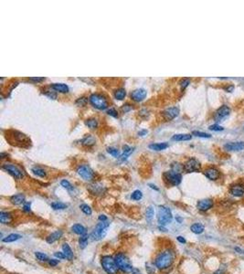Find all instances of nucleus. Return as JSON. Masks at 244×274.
Here are the masks:
<instances>
[{"label":"nucleus","mask_w":244,"mask_h":274,"mask_svg":"<svg viewBox=\"0 0 244 274\" xmlns=\"http://www.w3.org/2000/svg\"><path fill=\"white\" fill-rule=\"evenodd\" d=\"M176 254L173 249H166L157 255L155 260V267L159 270H166L170 268L175 261Z\"/></svg>","instance_id":"1"},{"label":"nucleus","mask_w":244,"mask_h":274,"mask_svg":"<svg viewBox=\"0 0 244 274\" xmlns=\"http://www.w3.org/2000/svg\"><path fill=\"white\" fill-rule=\"evenodd\" d=\"M9 142L10 144H12L14 145H17V146H20V147H27L29 146L30 144V139L28 137L20 133V132H17V131H11L9 132Z\"/></svg>","instance_id":"2"},{"label":"nucleus","mask_w":244,"mask_h":274,"mask_svg":"<svg viewBox=\"0 0 244 274\" xmlns=\"http://www.w3.org/2000/svg\"><path fill=\"white\" fill-rule=\"evenodd\" d=\"M115 261H116V264H117L119 270H121L123 272H125V273H130L133 271L134 270V267L132 265V263L130 261V260L128 259L125 254L123 253H117L115 256Z\"/></svg>","instance_id":"3"},{"label":"nucleus","mask_w":244,"mask_h":274,"mask_svg":"<svg viewBox=\"0 0 244 274\" xmlns=\"http://www.w3.org/2000/svg\"><path fill=\"white\" fill-rule=\"evenodd\" d=\"M102 266L104 271L107 274H117L119 271V268L116 264L115 259L111 256H103L102 258Z\"/></svg>","instance_id":"4"},{"label":"nucleus","mask_w":244,"mask_h":274,"mask_svg":"<svg viewBox=\"0 0 244 274\" xmlns=\"http://www.w3.org/2000/svg\"><path fill=\"white\" fill-rule=\"evenodd\" d=\"M110 227V223L107 221H101L100 223L96 225V227L94 228L93 231L92 232V238L94 240H101L102 239L106 234L108 232V228Z\"/></svg>","instance_id":"5"},{"label":"nucleus","mask_w":244,"mask_h":274,"mask_svg":"<svg viewBox=\"0 0 244 274\" xmlns=\"http://www.w3.org/2000/svg\"><path fill=\"white\" fill-rule=\"evenodd\" d=\"M173 216L171 213V210L165 206H160L158 207L157 212V220L158 223L161 224L162 226L167 225L172 222Z\"/></svg>","instance_id":"6"},{"label":"nucleus","mask_w":244,"mask_h":274,"mask_svg":"<svg viewBox=\"0 0 244 274\" xmlns=\"http://www.w3.org/2000/svg\"><path fill=\"white\" fill-rule=\"evenodd\" d=\"M92 106L98 110H105L108 108V101L103 95L99 93H92L89 98Z\"/></svg>","instance_id":"7"},{"label":"nucleus","mask_w":244,"mask_h":274,"mask_svg":"<svg viewBox=\"0 0 244 274\" xmlns=\"http://www.w3.org/2000/svg\"><path fill=\"white\" fill-rule=\"evenodd\" d=\"M164 180L166 184L176 186H178L182 181V175L181 173L174 171V170H170L167 171L164 174Z\"/></svg>","instance_id":"8"},{"label":"nucleus","mask_w":244,"mask_h":274,"mask_svg":"<svg viewBox=\"0 0 244 274\" xmlns=\"http://www.w3.org/2000/svg\"><path fill=\"white\" fill-rule=\"evenodd\" d=\"M77 173L85 181H92L94 178V172L88 165H80L77 169Z\"/></svg>","instance_id":"9"},{"label":"nucleus","mask_w":244,"mask_h":274,"mask_svg":"<svg viewBox=\"0 0 244 274\" xmlns=\"http://www.w3.org/2000/svg\"><path fill=\"white\" fill-rule=\"evenodd\" d=\"M183 169L187 173H194V172H199L201 169L200 163L196 159V158H189V159L184 164Z\"/></svg>","instance_id":"10"},{"label":"nucleus","mask_w":244,"mask_h":274,"mask_svg":"<svg viewBox=\"0 0 244 274\" xmlns=\"http://www.w3.org/2000/svg\"><path fill=\"white\" fill-rule=\"evenodd\" d=\"M2 168L5 169L7 172H8L12 176H14L17 179H22L24 177V173L23 171L19 169V168L12 164L6 163L2 165Z\"/></svg>","instance_id":"11"},{"label":"nucleus","mask_w":244,"mask_h":274,"mask_svg":"<svg viewBox=\"0 0 244 274\" xmlns=\"http://www.w3.org/2000/svg\"><path fill=\"white\" fill-rule=\"evenodd\" d=\"M230 113V108L228 106V105H222L220 106L215 112V119L218 121H220L222 119L226 118L227 116H229Z\"/></svg>","instance_id":"12"},{"label":"nucleus","mask_w":244,"mask_h":274,"mask_svg":"<svg viewBox=\"0 0 244 274\" xmlns=\"http://www.w3.org/2000/svg\"><path fill=\"white\" fill-rule=\"evenodd\" d=\"M214 205V201L210 198H206V199H202L199 200L197 204V207L200 211H208L210 208H212Z\"/></svg>","instance_id":"13"},{"label":"nucleus","mask_w":244,"mask_h":274,"mask_svg":"<svg viewBox=\"0 0 244 274\" xmlns=\"http://www.w3.org/2000/svg\"><path fill=\"white\" fill-rule=\"evenodd\" d=\"M204 175L207 178H208L209 180L215 181L218 180L220 176V172L219 169H217L216 167H208L204 171Z\"/></svg>","instance_id":"14"},{"label":"nucleus","mask_w":244,"mask_h":274,"mask_svg":"<svg viewBox=\"0 0 244 274\" xmlns=\"http://www.w3.org/2000/svg\"><path fill=\"white\" fill-rule=\"evenodd\" d=\"M224 149L227 151L234 152L244 150V142H230L224 144Z\"/></svg>","instance_id":"15"},{"label":"nucleus","mask_w":244,"mask_h":274,"mask_svg":"<svg viewBox=\"0 0 244 274\" xmlns=\"http://www.w3.org/2000/svg\"><path fill=\"white\" fill-rule=\"evenodd\" d=\"M179 113V109L177 107H170L167 108L163 112V116L166 121H170L176 118Z\"/></svg>","instance_id":"16"},{"label":"nucleus","mask_w":244,"mask_h":274,"mask_svg":"<svg viewBox=\"0 0 244 274\" xmlns=\"http://www.w3.org/2000/svg\"><path fill=\"white\" fill-rule=\"evenodd\" d=\"M229 192L232 196L240 197L244 196V185L242 184H235L230 186Z\"/></svg>","instance_id":"17"},{"label":"nucleus","mask_w":244,"mask_h":274,"mask_svg":"<svg viewBox=\"0 0 244 274\" xmlns=\"http://www.w3.org/2000/svg\"><path fill=\"white\" fill-rule=\"evenodd\" d=\"M146 97V91L145 89H137L132 91L131 98L135 101H141Z\"/></svg>","instance_id":"18"},{"label":"nucleus","mask_w":244,"mask_h":274,"mask_svg":"<svg viewBox=\"0 0 244 274\" xmlns=\"http://www.w3.org/2000/svg\"><path fill=\"white\" fill-rule=\"evenodd\" d=\"M62 235H63V232L61 230H57V231H55V232H53L50 235H49L46 238V241L49 244H52V243H54V242H56L57 240H59L62 237Z\"/></svg>","instance_id":"19"},{"label":"nucleus","mask_w":244,"mask_h":274,"mask_svg":"<svg viewBox=\"0 0 244 274\" xmlns=\"http://www.w3.org/2000/svg\"><path fill=\"white\" fill-rule=\"evenodd\" d=\"M51 88L55 91H59L61 93H65L69 91V87L65 83H53L51 84Z\"/></svg>","instance_id":"20"},{"label":"nucleus","mask_w":244,"mask_h":274,"mask_svg":"<svg viewBox=\"0 0 244 274\" xmlns=\"http://www.w3.org/2000/svg\"><path fill=\"white\" fill-rule=\"evenodd\" d=\"M10 201H11L12 204L18 206L25 203V196L22 194H17V195H14L10 197Z\"/></svg>","instance_id":"21"},{"label":"nucleus","mask_w":244,"mask_h":274,"mask_svg":"<svg viewBox=\"0 0 244 274\" xmlns=\"http://www.w3.org/2000/svg\"><path fill=\"white\" fill-rule=\"evenodd\" d=\"M123 154L119 157V160L120 161H125L127 158H128V156L133 153V151H134V148L133 147H130V146H128V145H124L123 147Z\"/></svg>","instance_id":"22"},{"label":"nucleus","mask_w":244,"mask_h":274,"mask_svg":"<svg viewBox=\"0 0 244 274\" xmlns=\"http://www.w3.org/2000/svg\"><path fill=\"white\" fill-rule=\"evenodd\" d=\"M71 230L73 231L74 233H76L77 235L83 236V235L86 234V228H84L82 225H81V224H74L71 227Z\"/></svg>","instance_id":"23"},{"label":"nucleus","mask_w":244,"mask_h":274,"mask_svg":"<svg viewBox=\"0 0 244 274\" xmlns=\"http://www.w3.org/2000/svg\"><path fill=\"white\" fill-rule=\"evenodd\" d=\"M192 135L188 133H178L172 136V140L174 141H188L191 140Z\"/></svg>","instance_id":"24"},{"label":"nucleus","mask_w":244,"mask_h":274,"mask_svg":"<svg viewBox=\"0 0 244 274\" xmlns=\"http://www.w3.org/2000/svg\"><path fill=\"white\" fill-rule=\"evenodd\" d=\"M12 221V216L7 212H0V222L2 224H10Z\"/></svg>","instance_id":"25"},{"label":"nucleus","mask_w":244,"mask_h":274,"mask_svg":"<svg viewBox=\"0 0 244 274\" xmlns=\"http://www.w3.org/2000/svg\"><path fill=\"white\" fill-rule=\"evenodd\" d=\"M62 250H63V253L65 254L66 258L69 260H73V252L70 249V247L69 246L68 243H64L62 245Z\"/></svg>","instance_id":"26"},{"label":"nucleus","mask_w":244,"mask_h":274,"mask_svg":"<svg viewBox=\"0 0 244 274\" xmlns=\"http://www.w3.org/2000/svg\"><path fill=\"white\" fill-rule=\"evenodd\" d=\"M168 147L167 143H156V144H149V148L155 151H161L165 150Z\"/></svg>","instance_id":"27"},{"label":"nucleus","mask_w":244,"mask_h":274,"mask_svg":"<svg viewBox=\"0 0 244 274\" xmlns=\"http://www.w3.org/2000/svg\"><path fill=\"white\" fill-rule=\"evenodd\" d=\"M90 191L93 194V195H102L104 192V188L102 186L99 185V184H94L92 186H91L90 187Z\"/></svg>","instance_id":"28"},{"label":"nucleus","mask_w":244,"mask_h":274,"mask_svg":"<svg viewBox=\"0 0 244 274\" xmlns=\"http://www.w3.org/2000/svg\"><path fill=\"white\" fill-rule=\"evenodd\" d=\"M22 237H21V235H19V234L12 233V234H9L8 236H7L6 238H2V241L5 242V243H10V242H14V241L20 239Z\"/></svg>","instance_id":"29"},{"label":"nucleus","mask_w":244,"mask_h":274,"mask_svg":"<svg viewBox=\"0 0 244 274\" xmlns=\"http://www.w3.org/2000/svg\"><path fill=\"white\" fill-rule=\"evenodd\" d=\"M190 229H191V231H192L193 233H195V234H201V233H203L205 228H204V226L202 224L195 223V224H193L191 227H190Z\"/></svg>","instance_id":"30"},{"label":"nucleus","mask_w":244,"mask_h":274,"mask_svg":"<svg viewBox=\"0 0 244 274\" xmlns=\"http://www.w3.org/2000/svg\"><path fill=\"white\" fill-rule=\"evenodd\" d=\"M81 144L85 146H92L95 144V138L93 136L88 134L87 136H85L84 138L81 140Z\"/></svg>","instance_id":"31"},{"label":"nucleus","mask_w":244,"mask_h":274,"mask_svg":"<svg viewBox=\"0 0 244 274\" xmlns=\"http://www.w3.org/2000/svg\"><path fill=\"white\" fill-rule=\"evenodd\" d=\"M155 217V209H154V207L152 206H149L147 208H146V211H145V217H146V220L148 222H151L153 220Z\"/></svg>","instance_id":"32"},{"label":"nucleus","mask_w":244,"mask_h":274,"mask_svg":"<svg viewBox=\"0 0 244 274\" xmlns=\"http://www.w3.org/2000/svg\"><path fill=\"white\" fill-rule=\"evenodd\" d=\"M125 95H126V91H125V90L123 88H120V89L116 90L114 91V97H115L116 100L122 101V100L124 99Z\"/></svg>","instance_id":"33"},{"label":"nucleus","mask_w":244,"mask_h":274,"mask_svg":"<svg viewBox=\"0 0 244 274\" xmlns=\"http://www.w3.org/2000/svg\"><path fill=\"white\" fill-rule=\"evenodd\" d=\"M85 125L88 126L90 129H96L98 126V122L95 118H90L85 121Z\"/></svg>","instance_id":"34"},{"label":"nucleus","mask_w":244,"mask_h":274,"mask_svg":"<svg viewBox=\"0 0 244 274\" xmlns=\"http://www.w3.org/2000/svg\"><path fill=\"white\" fill-rule=\"evenodd\" d=\"M32 172L36 175H38V176H39V177H45L46 176V172H45V170L44 169H42V168H40V167H38V166H34V167H32Z\"/></svg>","instance_id":"35"},{"label":"nucleus","mask_w":244,"mask_h":274,"mask_svg":"<svg viewBox=\"0 0 244 274\" xmlns=\"http://www.w3.org/2000/svg\"><path fill=\"white\" fill-rule=\"evenodd\" d=\"M79 245H80V248L81 249H85L88 245V236L86 235H83L79 239Z\"/></svg>","instance_id":"36"},{"label":"nucleus","mask_w":244,"mask_h":274,"mask_svg":"<svg viewBox=\"0 0 244 274\" xmlns=\"http://www.w3.org/2000/svg\"><path fill=\"white\" fill-rule=\"evenodd\" d=\"M51 207L55 210H62V209H65L67 208V205L64 204V203H61V202H53L51 203Z\"/></svg>","instance_id":"37"},{"label":"nucleus","mask_w":244,"mask_h":274,"mask_svg":"<svg viewBox=\"0 0 244 274\" xmlns=\"http://www.w3.org/2000/svg\"><path fill=\"white\" fill-rule=\"evenodd\" d=\"M107 152H108L110 154H112L113 157H115V158H119V157L121 156L120 151H119L117 148H115V147H108V148H107Z\"/></svg>","instance_id":"38"},{"label":"nucleus","mask_w":244,"mask_h":274,"mask_svg":"<svg viewBox=\"0 0 244 274\" xmlns=\"http://www.w3.org/2000/svg\"><path fill=\"white\" fill-rule=\"evenodd\" d=\"M80 207H81V211H82L84 214H85V215H87V216H91V215H92V208H91L90 206H88V205H86V204H82V205L80 206Z\"/></svg>","instance_id":"39"},{"label":"nucleus","mask_w":244,"mask_h":274,"mask_svg":"<svg viewBox=\"0 0 244 274\" xmlns=\"http://www.w3.org/2000/svg\"><path fill=\"white\" fill-rule=\"evenodd\" d=\"M143 197V193L140 191V190H134L132 195H131V198L133 200H136V201H138V200H141Z\"/></svg>","instance_id":"40"},{"label":"nucleus","mask_w":244,"mask_h":274,"mask_svg":"<svg viewBox=\"0 0 244 274\" xmlns=\"http://www.w3.org/2000/svg\"><path fill=\"white\" fill-rule=\"evenodd\" d=\"M35 256H36V258L38 260H40V261H49V258H48V256L46 255V254H44V253H42V252H36L35 253Z\"/></svg>","instance_id":"41"},{"label":"nucleus","mask_w":244,"mask_h":274,"mask_svg":"<svg viewBox=\"0 0 244 274\" xmlns=\"http://www.w3.org/2000/svg\"><path fill=\"white\" fill-rule=\"evenodd\" d=\"M52 90H53V89H52ZM43 93L45 94L46 96H48L49 98H50V99L55 100V99L57 98V94H56V92L54 91V90H53V91H50V90H45V91H43Z\"/></svg>","instance_id":"42"},{"label":"nucleus","mask_w":244,"mask_h":274,"mask_svg":"<svg viewBox=\"0 0 244 274\" xmlns=\"http://www.w3.org/2000/svg\"><path fill=\"white\" fill-rule=\"evenodd\" d=\"M193 135H196L198 137H202V138H210L211 135L209 133H203V132H199V131H193L192 132Z\"/></svg>","instance_id":"43"},{"label":"nucleus","mask_w":244,"mask_h":274,"mask_svg":"<svg viewBox=\"0 0 244 274\" xmlns=\"http://www.w3.org/2000/svg\"><path fill=\"white\" fill-rule=\"evenodd\" d=\"M60 185H61L63 187H64V188L68 189V190H71V189L73 188L72 185H71V184H70L68 180H66V179H64V180H61Z\"/></svg>","instance_id":"44"},{"label":"nucleus","mask_w":244,"mask_h":274,"mask_svg":"<svg viewBox=\"0 0 244 274\" xmlns=\"http://www.w3.org/2000/svg\"><path fill=\"white\" fill-rule=\"evenodd\" d=\"M208 129L211 130V131H216V132H219V131H223L224 130V128L222 127V126L219 125V124H212V125L209 126Z\"/></svg>","instance_id":"45"},{"label":"nucleus","mask_w":244,"mask_h":274,"mask_svg":"<svg viewBox=\"0 0 244 274\" xmlns=\"http://www.w3.org/2000/svg\"><path fill=\"white\" fill-rule=\"evenodd\" d=\"M87 101H88L87 98L81 97V98H79V99L76 101V104L79 105V106H84V105H85V104L87 103Z\"/></svg>","instance_id":"46"},{"label":"nucleus","mask_w":244,"mask_h":274,"mask_svg":"<svg viewBox=\"0 0 244 274\" xmlns=\"http://www.w3.org/2000/svg\"><path fill=\"white\" fill-rule=\"evenodd\" d=\"M180 86H181V88L184 90L185 88H187V86H188V84H190V80L189 79H183L181 81H180Z\"/></svg>","instance_id":"47"},{"label":"nucleus","mask_w":244,"mask_h":274,"mask_svg":"<svg viewBox=\"0 0 244 274\" xmlns=\"http://www.w3.org/2000/svg\"><path fill=\"white\" fill-rule=\"evenodd\" d=\"M107 113L109 114V115H111V116H113V117H118V112H117V111H116L114 108H110L108 111H107Z\"/></svg>","instance_id":"48"},{"label":"nucleus","mask_w":244,"mask_h":274,"mask_svg":"<svg viewBox=\"0 0 244 274\" xmlns=\"http://www.w3.org/2000/svg\"><path fill=\"white\" fill-rule=\"evenodd\" d=\"M54 256H55L56 258H58V259H60V260H63V259L66 258L65 254L63 253V252H55Z\"/></svg>","instance_id":"49"},{"label":"nucleus","mask_w":244,"mask_h":274,"mask_svg":"<svg viewBox=\"0 0 244 274\" xmlns=\"http://www.w3.org/2000/svg\"><path fill=\"white\" fill-rule=\"evenodd\" d=\"M23 210L25 212H30V203L29 202H27V203H24V206H23Z\"/></svg>","instance_id":"50"},{"label":"nucleus","mask_w":244,"mask_h":274,"mask_svg":"<svg viewBox=\"0 0 244 274\" xmlns=\"http://www.w3.org/2000/svg\"><path fill=\"white\" fill-rule=\"evenodd\" d=\"M227 92H231V91H233V90H234V85H232V84H229V85H227L226 87H224L223 88Z\"/></svg>","instance_id":"51"},{"label":"nucleus","mask_w":244,"mask_h":274,"mask_svg":"<svg viewBox=\"0 0 244 274\" xmlns=\"http://www.w3.org/2000/svg\"><path fill=\"white\" fill-rule=\"evenodd\" d=\"M31 81H35V82H39V81H42V80H45V78L44 77H32V78H30L29 79Z\"/></svg>","instance_id":"52"},{"label":"nucleus","mask_w":244,"mask_h":274,"mask_svg":"<svg viewBox=\"0 0 244 274\" xmlns=\"http://www.w3.org/2000/svg\"><path fill=\"white\" fill-rule=\"evenodd\" d=\"M139 115H140L141 117H143V115H144V118H146L148 116V111L146 109H143V110L140 111Z\"/></svg>","instance_id":"53"},{"label":"nucleus","mask_w":244,"mask_h":274,"mask_svg":"<svg viewBox=\"0 0 244 274\" xmlns=\"http://www.w3.org/2000/svg\"><path fill=\"white\" fill-rule=\"evenodd\" d=\"M58 263H59V261L57 260H49V264L51 266V267H55V266H57L58 265Z\"/></svg>","instance_id":"54"},{"label":"nucleus","mask_w":244,"mask_h":274,"mask_svg":"<svg viewBox=\"0 0 244 274\" xmlns=\"http://www.w3.org/2000/svg\"><path fill=\"white\" fill-rule=\"evenodd\" d=\"M131 109H132V106H131V105H129L128 103L125 104V105H123V106L122 107V110H123L124 112H129Z\"/></svg>","instance_id":"55"},{"label":"nucleus","mask_w":244,"mask_h":274,"mask_svg":"<svg viewBox=\"0 0 244 274\" xmlns=\"http://www.w3.org/2000/svg\"><path fill=\"white\" fill-rule=\"evenodd\" d=\"M176 239H177V241L178 242H180V243H182V244H185L186 243V239H185V238H183V237H181V236H178L177 238H176Z\"/></svg>","instance_id":"56"},{"label":"nucleus","mask_w":244,"mask_h":274,"mask_svg":"<svg viewBox=\"0 0 244 274\" xmlns=\"http://www.w3.org/2000/svg\"><path fill=\"white\" fill-rule=\"evenodd\" d=\"M225 273V269H223V268H219L218 270H216L215 272H214V274H224Z\"/></svg>","instance_id":"57"},{"label":"nucleus","mask_w":244,"mask_h":274,"mask_svg":"<svg viewBox=\"0 0 244 274\" xmlns=\"http://www.w3.org/2000/svg\"><path fill=\"white\" fill-rule=\"evenodd\" d=\"M98 219H99L100 221H107V217H106L105 215H100L99 217H98Z\"/></svg>","instance_id":"58"},{"label":"nucleus","mask_w":244,"mask_h":274,"mask_svg":"<svg viewBox=\"0 0 244 274\" xmlns=\"http://www.w3.org/2000/svg\"><path fill=\"white\" fill-rule=\"evenodd\" d=\"M147 133H148V132H147V130H142V131L138 132V135H140V136H144V135H145Z\"/></svg>","instance_id":"59"},{"label":"nucleus","mask_w":244,"mask_h":274,"mask_svg":"<svg viewBox=\"0 0 244 274\" xmlns=\"http://www.w3.org/2000/svg\"><path fill=\"white\" fill-rule=\"evenodd\" d=\"M132 274H141V272H140V270H137V269H134V270H133V271H132Z\"/></svg>","instance_id":"60"},{"label":"nucleus","mask_w":244,"mask_h":274,"mask_svg":"<svg viewBox=\"0 0 244 274\" xmlns=\"http://www.w3.org/2000/svg\"><path fill=\"white\" fill-rule=\"evenodd\" d=\"M234 249H235L236 251H239V253H241V254H243V253H244V250H242V249H240L239 247H236Z\"/></svg>","instance_id":"61"},{"label":"nucleus","mask_w":244,"mask_h":274,"mask_svg":"<svg viewBox=\"0 0 244 274\" xmlns=\"http://www.w3.org/2000/svg\"><path fill=\"white\" fill-rule=\"evenodd\" d=\"M149 186H150V187L151 188H153V189H155V190H157L158 191V188L155 186H154V185H152V184H149Z\"/></svg>","instance_id":"62"},{"label":"nucleus","mask_w":244,"mask_h":274,"mask_svg":"<svg viewBox=\"0 0 244 274\" xmlns=\"http://www.w3.org/2000/svg\"><path fill=\"white\" fill-rule=\"evenodd\" d=\"M176 220L178 221V222H181V220H182V219L180 218V217H176Z\"/></svg>","instance_id":"63"}]
</instances>
